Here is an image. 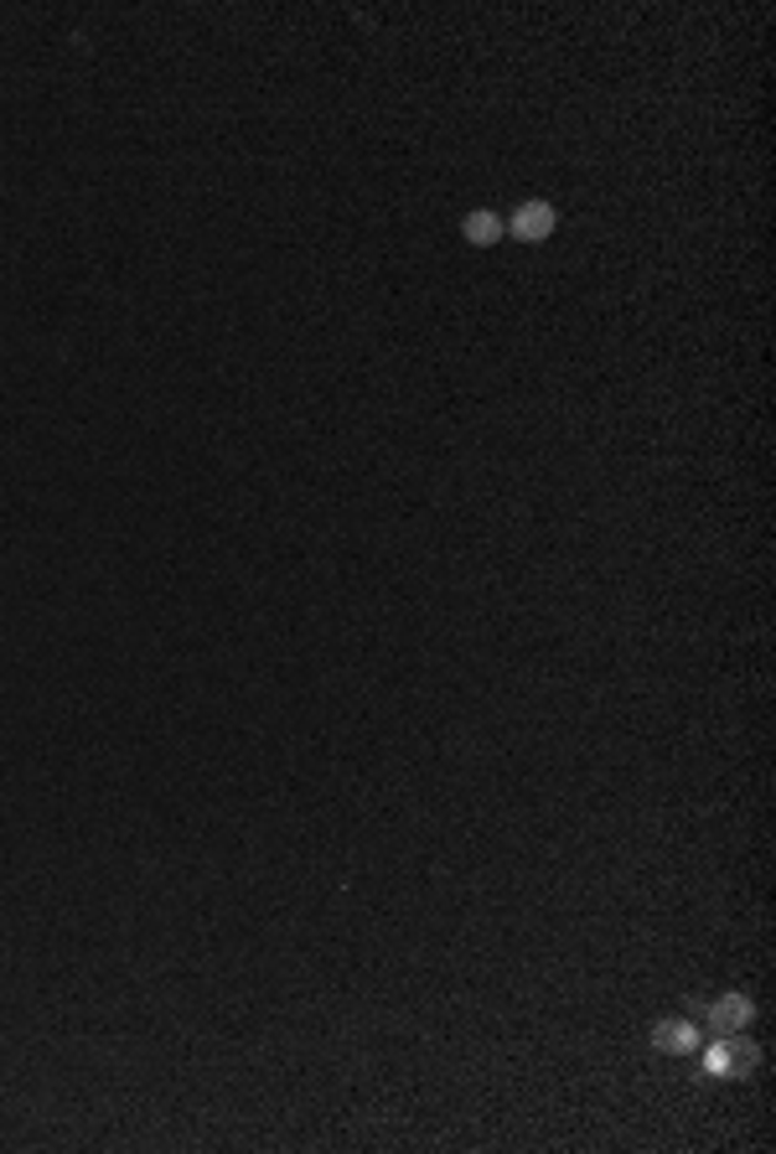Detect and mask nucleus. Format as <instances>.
Returning <instances> with one entry per match:
<instances>
[{
  "label": "nucleus",
  "instance_id": "nucleus-1",
  "mask_svg": "<svg viewBox=\"0 0 776 1154\" xmlns=\"http://www.w3.org/2000/svg\"><path fill=\"white\" fill-rule=\"evenodd\" d=\"M704 1067H710V1077H746L755 1067V1046L740 1035H719V1046H710Z\"/></svg>",
  "mask_w": 776,
  "mask_h": 1154
},
{
  "label": "nucleus",
  "instance_id": "nucleus-2",
  "mask_svg": "<svg viewBox=\"0 0 776 1154\" xmlns=\"http://www.w3.org/2000/svg\"><path fill=\"white\" fill-rule=\"evenodd\" d=\"M755 1020V1005L746 994H725L710 1005V1030L714 1035H746V1026Z\"/></svg>",
  "mask_w": 776,
  "mask_h": 1154
},
{
  "label": "nucleus",
  "instance_id": "nucleus-3",
  "mask_svg": "<svg viewBox=\"0 0 776 1154\" xmlns=\"http://www.w3.org/2000/svg\"><path fill=\"white\" fill-rule=\"evenodd\" d=\"M554 223H560V218H554L549 202H523V208L513 213V223H508V234L523 238V244H539V238L554 234Z\"/></svg>",
  "mask_w": 776,
  "mask_h": 1154
},
{
  "label": "nucleus",
  "instance_id": "nucleus-4",
  "mask_svg": "<svg viewBox=\"0 0 776 1154\" xmlns=\"http://www.w3.org/2000/svg\"><path fill=\"white\" fill-rule=\"evenodd\" d=\"M652 1041H658V1051H668V1056H689V1051H699V1026L693 1020H663Z\"/></svg>",
  "mask_w": 776,
  "mask_h": 1154
},
{
  "label": "nucleus",
  "instance_id": "nucleus-5",
  "mask_svg": "<svg viewBox=\"0 0 776 1154\" xmlns=\"http://www.w3.org/2000/svg\"><path fill=\"white\" fill-rule=\"evenodd\" d=\"M461 234H466V244H476V249H492L497 238L508 234V223H502L497 213H487V208H481V213H466Z\"/></svg>",
  "mask_w": 776,
  "mask_h": 1154
}]
</instances>
